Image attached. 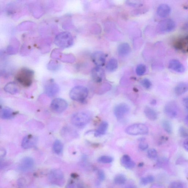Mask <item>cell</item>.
Instances as JSON below:
<instances>
[{"label": "cell", "instance_id": "cell-1", "mask_svg": "<svg viewBox=\"0 0 188 188\" xmlns=\"http://www.w3.org/2000/svg\"><path fill=\"white\" fill-rule=\"evenodd\" d=\"M34 73L27 68H23L17 72L15 79L19 83L24 87H29L33 83Z\"/></svg>", "mask_w": 188, "mask_h": 188}, {"label": "cell", "instance_id": "cell-2", "mask_svg": "<svg viewBox=\"0 0 188 188\" xmlns=\"http://www.w3.org/2000/svg\"><path fill=\"white\" fill-rule=\"evenodd\" d=\"M92 117V114L89 111H79L73 114L71 121L74 126L82 128L85 127L90 121Z\"/></svg>", "mask_w": 188, "mask_h": 188}, {"label": "cell", "instance_id": "cell-3", "mask_svg": "<svg viewBox=\"0 0 188 188\" xmlns=\"http://www.w3.org/2000/svg\"><path fill=\"white\" fill-rule=\"evenodd\" d=\"M88 94V88L83 86H75L70 92V96L71 99L81 103L85 102Z\"/></svg>", "mask_w": 188, "mask_h": 188}, {"label": "cell", "instance_id": "cell-4", "mask_svg": "<svg viewBox=\"0 0 188 188\" xmlns=\"http://www.w3.org/2000/svg\"><path fill=\"white\" fill-rule=\"evenodd\" d=\"M126 133L131 135H145L148 133V127L142 124H135L127 127L126 129Z\"/></svg>", "mask_w": 188, "mask_h": 188}, {"label": "cell", "instance_id": "cell-5", "mask_svg": "<svg viewBox=\"0 0 188 188\" xmlns=\"http://www.w3.org/2000/svg\"><path fill=\"white\" fill-rule=\"evenodd\" d=\"M176 27V23L173 20L171 19H166L158 23L157 30L159 33L164 34L173 31Z\"/></svg>", "mask_w": 188, "mask_h": 188}, {"label": "cell", "instance_id": "cell-6", "mask_svg": "<svg viewBox=\"0 0 188 188\" xmlns=\"http://www.w3.org/2000/svg\"><path fill=\"white\" fill-rule=\"evenodd\" d=\"M49 180L52 184L62 186L65 183L63 173L58 169L51 170L49 175Z\"/></svg>", "mask_w": 188, "mask_h": 188}, {"label": "cell", "instance_id": "cell-7", "mask_svg": "<svg viewBox=\"0 0 188 188\" xmlns=\"http://www.w3.org/2000/svg\"><path fill=\"white\" fill-rule=\"evenodd\" d=\"M67 102L64 99L57 98L51 101V109L52 111L57 113H61L65 111L68 107Z\"/></svg>", "mask_w": 188, "mask_h": 188}, {"label": "cell", "instance_id": "cell-8", "mask_svg": "<svg viewBox=\"0 0 188 188\" xmlns=\"http://www.w3.org/2000/svg\"><path fill=\"white\" fill-rule=\"evenodd\" d=\"M164 112L169 118L174 119L176 118L179 113V108L178 105L174 101H170L165 105Z\"/></svg>", "mask_w": 188, "mask_h": 188}, {"label": "cell", "instance_id": "cell-9", "mask_svg": "<svg viewBox=\"0 0 188 188\" xmlns=\"http://www.w3.org/2000/svg\"><path fill=\"white\" fill-rule=\"evenodd\" d=\"M129 106L125 103H121L115 106L114 109V113L118 120H121L129 113Z\"/></svg>", "mask_w": 188, "mask_h": 188}, {"label": "cell", "instance_id": "cell-10", "mask_svg": "<svg viewBox=\"0 0 188 188\" xmlns=\"http://www.w3.org/2000/svg\"><path fill=\"white\" fill-rule=\"evenodd\" d=\"M70 35L67 33L60 34L56 38L57 44L62 47H68L72 44V40Z\"/></svg>", "mask_w": 188, "mask_h": 188}, {"label": "cell", "instance_id": "cell-11", "mask_svg": "<svg viewBox=\"0 0 188 188\" xmlns=\"http://www.w3.org/2000/svg\"><path fill=\"white\" fill-rule=\"evenodd\" d=\"M38 141V139L35 136L32 135H27L23 138L21 142V146L25 149L33 148Z\"/></svg>", "mask_w": 188, "mask_h": 188}, {"label": "cell", "instance_id": "cell-12", "mask_svg": "<svg viewBox=\"0 0 188 188\" xmlns=\"http://www.w3.org/2000/svg\"><path fill=\"white\" fill-rule=\"evenodd\" d=\"M34 165V161L31 157H25L21 160L19 168L21 171L25 172L32 169Z\"/></svg>", "mask_w": 188, "mask_h": 188}, {"label": "cell", "instance_id": "cell-13", "mask_svg": "<svg viewBox=\"0 0 188 188\" xmlns=\"http://www.w3.org/2000/svg\"><path fill=\"white\" fill-rule=\"evenodd\" d=\"M60 88L57 84L50 82L45 86L44 90L47 96L52 98L56 95L59 91Z\"/></svg>", "mask_w": 188, "mask_h": 188}, {"label": "cell", "instance_id": "cell-14", "mask_svg": "<svg viewBox=\"0 0 188 188\" xmlns=\"http://www.w3.org/2000/svg\"><path fill=\"white\" fill-rule=\"evenodd\" d=\"M169 68L178 73H182L185 71L184 66L178 60L173 59L169 63Z\"/></svg>", "mask_w": 188, "mask_h": 188}, {"label": "cell", "instance_id": "cell-15", "mask_svg": "<svg viewBox=\"0 0 188 188\" xmlns=\"http://www.w3.org/2000/svg\"><path fill=\"white\" fill-rule=\"evenodd\" d=\"M92 61L97 66L100 67L104 65L105 60V56L104 53L98 52L93 54L92 56Z\"/></svg>", "mask_w": 188, "mask_h": 188}, {"label": "cell", "instance_id": "cell-16", "mask_svg": "<svg viewBox=\"0 0 188 188\" xmlns=\"http://www.w3.org/2000/svg\"><path fill=\"white\" fill-rule=\"evenodd\" d=\"M16 114L11 108L5 107L0 110V118L3 120H10L13 118Z\"/></svg>", "mask_w": 188, "mask_h": 188}, {"label": "cell", "instance_id": "cell-17", "mask_svg": "<svg viewBox=\"0 0 188 188\" xmlns=\"http://www.w3.org/2000/svg\"><path fill=\"white\" fill-rule=\"evenodd\" d=\"M170 12H171V8L168 4H161L157 8V14L161 18H165L167 17L170 14Z\"/></svg>", "mask_w": 188, "mask_h": 188}, {"label": "cell", "instance_id": "cell-18", "mask_svg": "<svg viewBox=\"0 0 188 188\" xmlns=\"http://www.w3.org/2000/svg\"><path fill=\"white\" fill-rule=\"evenodd\" d=\"M131 51L130 46L127 43H123L119 45L117 51L120 57H125L128 56Z\"/></svg>", "mask_w": 188, "mask_h": 188}, {"label": "cell", "instance_id": "cell-19", "mask_svg": "<svg viewBox=\"0 0 188 188\" xmlns=\"http://www.w3.org/2000/svg\"><path fill=\"white\" fill-rule=\"evenodd\" d=\"M4 89L6 92L12 95H14L19 93L20 88L15 82H10L5 86Z\"/></svg>", "mask_w": 188, "mask_h": 188}, {"label": "cell", "instance_id": "cell-20", "mask_svg": "<svg viewBox=\"0 0 188 188\" xmlns=\"http://www.w3.org/2000/svg\"><path fill=\"white\" fill-rule=\"evenodd\" d=\"M121 162L122 165L124 167L128 169H131L135 167V162L131 159V157L128 155H124L121 159Z\"/></svg>", "mask_w": 188, "mask_h": 188}, {"label": "cell", "instance_id": "cell-21", "mask_svg": "<svg viewBox=\"0 0 188 188\" xmlns=\"http://www.w3.org/2000/svg\"><path fill=\"white\" fill-rule=\"evenodd\" d=\"M92 77L94 81L97 83H100L102 81L103 73L102 70L100 69V67H97L92 71Z\"/></svg>", "mask_w": 188, "mask_h": 188}, {"label": "cell", "instance_id": "cell-22", "mask_svg": "<svg viewBox=\"0 0 188 188\" xmlns=\"http://www.w3.org/2000/svg\"><path fill=\"white\" fill-rule=\"evenodd\" d=\"M108 126L109 124L107 122L103 121L101 122L98 128L95 131V137H98L105 135L107 130Z\"/></svg>", "mask_w": 188, "mask_h": 188}, {"label": "cell", "instance_id": "cell-23", "mask_svg": "<svg viewBox=\"0 0 188 188\" xmlns=\"http://www.w3.org/2000/svg\"><path fill=\"white\" fill-rule=\"evenodd\" d=\"M144 113L147 118L151 121H155L157 119L158 114L155 110L152 108L147 107L144 110Z\"/></svg>", "mask_w": 188, "mask_h": 188}, {"label": "cell", "instance_id": "cell-24", "mask_svg": "<svg viewBox=\"0 0 188 188\" xmlns=\"http://www.w3.org/2000/svg\"><path fill=\"white\" fill-rule=\"evenodd\" d=\"M188 84L186 83H181L178 84L175 89V92L177 95L180 96L187 91Z\"/></svg>", "mask_w": 188, "mask_h": 188}, {"label": "cell", "instance_id": "cell-25", "mask_svg": "<svg viewBox=\"0 0 188 188\" xmlns=\"http://www.w3.org/2000/svg\"><path fill=\"white\" fill-rule=\"evenodd\" d=\"M187 38H183L177 41L175 44V47L180 51H185L187 49Z\"/></svg>", "mask_w": 188, "mask_h": 188}, {"label": "cell", "instance_id": "cell-26", "mask_svg": "<svg viewBox=\"0 0 188 188\" xmlns=\"http://www.w3.org/2000/svg\"><path fill=\"white\" fill-rule=\"evenodd\" d=\"M118 67L117 60L114 58H112L108 62L106 66L107 70L110 72L115 71Z\"/></svg>", "mask_w": 188, "mask_h": 188}, {"label": "cell", "instance_id": "cell-27", "mask_svg": "<svg viewBox=\"0 0 188 188\" xmlns=\"http://www.w3.org/2000/svg\"><path fill=\"white\" fill-rule=\"evenodd\" d=\"M63 146L62 142L59 140H56L54 142L53 149L54 153L57 154H61L63 151Z\"/></svg>", "mask_w": 188, "mask_h": 188}, {"label": "cell", "instance_id": "cell-28", "mask_svg": "<svg viewBox=\"0 0 188 188\" xmlns=\"http://www.w3.org/2000/svg\"><path fill=\"white\" fill-rule=\"evenodd\" d=\"M154 177L152 175H149L146 177H143L140 179V183L142 185H146L148 184L154 182Z\"/></svg>", "mask_w": 188, "mask_h": 188}, {"label": "cell", "instance_id": "cell-29", "mask_svg": "<svg viewBox=\"0 0 188 188\" xmlns=\"http://www.w3.org/2000/svg\"><path fill=\"white\" fill-rule=\"evenodd\" d=\"M126 178L124 175L118 174L114 178V182L116 184L120 185L124 184L126 181Z\"/></svg>", "mask_w": 188, "mask_h": 188}, {"label": "cell", "instance_id": "cell-30", "mask_svg": "<svg viewBox=\"0 0 188 188\" xmlns=\"http://www.w3.org/2000/svg\"><path fill=\"white\" fill-rule=\"evenodd\" d=\"M162 126L166 132L171 133L172 132V125L169 121L164 120L162 122Z\"/></svg>", "mask_w": 188, "mask_h": 188}, {"label": "cell", "instance_id": "cell-31", "mask_svg": "<svg viewBox=\"0 0 188 188\" xmlns=\"http://www.w3.org/2000/svg\"><path fill=\"white\" fill-rule=\"evenodd\" d=\"M146 67L143 64L138 65L136 69V73L138 76H142L146 73Z\"/></svg>", "mask_w": 188, "mask_h": 188}, {"label": "cell", "instance_id": "cell-32", "mask_svg": "<svg viewBox=\"0 0 188 188\" xmlns=\"http://www.w3.org/2000/svg\"><path fill=\"white\" fill-rule=\"evenodd\" d=\"M126 4L133 7H140L143 5V1H127Z\"/></svg>", "mask_w": 188, "mask_h": 188}, {"label": "cell", "instance_id": "cell-33", "mask_svg": "<svg viewBox=\"0 0 188 188\" xmlns=\"http://www.w3.org/2000/svg\"><path fill=\"white\" fill-rule=\"evenodd\" d=\"M113 159L111 157L109 156H102L99 157L98 161L99 163L104 164L110 163L113 161Z\"/></svg>", "mask_w": 188, "mask_h": 188}, {"label": "cell", "instance_id": "cell-34", "mask_svg": "<svg viewBox=\"0 0 188 188\" xmlns=\"http://www.w3.org/2000/svg\"><path fill=\"white\" fill-rule=\"evenodd\" d=\"M140 83L143 87L146 89H149L152 86V83L150 80L148 79L144 78L140 81Z\"/></svg>", "mask_w": 188, "mask_h": 188}, {"label": "cell", "instance_id": "cell-35", "mask_svg": "<svg viewBox=\"0 0 188 188\" xmlns=\"http://www.w3.org/2000/svg\"><path fill=\"white\" fill-rule=\"evenodd\" d=\"M148 155L149 158L151 159H155L158 156L157 151L154 148L149 149L148 152Z\"/></svg>", "mask_w": 188, "mask_h": 188}, {"label": "cell", "instance_id": "cell-36", "mask_svg": "<svg viewBox=\"0 0 188 188\" xmlns=\"http://www.w3.org/2000/svg\"><path fill=\"white\" fill-rule=\"evenodd\" d=\"M179 132L181 137L184 138L188 137L187 130L184 127L181 126L180 127V129H179Z\"/></svg>", "mask_w": 188, "mask_h": 188}, {"label": "cell", "instance_id": "cell-37", "mask_svg": "<svg viewBox=\"0 0 188 188\" xmlns=\"http://www.w3.org/2000/svg\"><path fill=\"white\" fill-rule=\"evenodd\" d=\"M169 188H184V187L181 183L175 181L170 184Z\"/></svg>", "mask_w": 188, "mask_h": 188}, {"label": "cell", "instance_id": "cell-38", "mask_svg": "<svg viewBox=\"0 0 188 188\" xmlns=\"http://www.w3.org/2000/svg\"><path fill=\"white\" fill-rule=\"evenodd\" d=\"M26 181L25 179L21 178L19 179L17 181L19 188H25Z\"/></svg>", "mask_w": 188, "mask_h": 188}, {"label": "cell", "instance_id": "cell-39", "mask_svg": "<svg viewBox=\"0 0 188 188\" xmlns=\"http://www.w3.org/2000/svg\"><path fill=\"white\" fill-rule=\"evenodd\" d=\"M139 147L140 150L144 151L148 148V145L146 142H142L139 144Z\"/></svg>", "mask_w": 188, "mask_h": 188}, {"label": "cell", "instance_id": "cell-40", "mask_svg": "<svg viewBox=\"0 0 188 188\" xmlns=\"http://www.w3.org/2000/svg\"><path fill=\"white\" fill-rule=\"evenodd\" d=\"M98 176L99 180L101 181L104 180L105 178V175L104 172L103 170H100L98 172Z\"/></svg>", "mask_w": 188, "mask_h": 188}, {"label": "cell", "instance_id": "cell-41", "mask_svg": "<svg viewBox=\"0 0 188 188\" xmlns=\"http://www.w3.org/2000/svg\"><path fill=\"white\" fill-rule=\"evenodd\" d=\"M6 154V150L5 149L0 147V158H3Z\"/></svg>", "mask_w": 188, "mask_h": 188}, {"label": "cell", "instance_id": "cell-42", "mask_svg": "<svg viewBox=\"0 0 188 188\" xmlns=\"http://www.w3.org/2000/svg\"><path fill=\"white\" fill-rule=\"evenodd\" d=\"M183 103L184 106L185 108V109L187 111H188V98H185L183 100Z\"/></svg>", "mask_w": 188, "mask_h": 188}, {"label": "cell", "instance_id": "cell-43", "mask_svg": "<svg viewBox=\"0 0 188 188\" xmlns=\"http://www.w3.org/2000/svg\"><path fill=\"white\" fill-rule=\"evenodd\" d=\"M183 145L184 148L185 150L187 152L188 151V141L187 139H185V141H184Z\"/></svg>", "mask_w": 188, "mask_h": 188}, {"label": "cell", "instance_id": "cell-44", "mask_svg": "<svg viewBox=\"0 0 188 188\" xmlns=\"http://www.w3.org/2000/svg\"><path fill=\"white\" fill-rule=\"evenodd\" d=\"M66 188H78V186L76 184L73 183L67 186Z\"/></svg>", "mask_w": 188, "mask_h": 188}, {"label": "cell", "instance_id": "cell-45", "mask_svg": "<svg viewBox=\"0 0 188 188\" xmlns=\"http://www.w3.org/2000/svg\"><path fill=\"white\" fill-rule=\"evenodd\" d=\"M126 188H137V187L133 185H128L127 186Z\"/></svg>", "mask_w": 188, "mask_h": 188}, {"label": "cell", "instance_id": "cell-46", "mask_svg": "<svg viewBox=\"0 0 188 188\" xmlns=\"http://www.w3.org/2000/svg\"><path fill=\"white\" fill-rule=\"evenodd\" d=\"M188 115H187L185 118V122L187 125H188Z\"/></svg>", "mask_w": 188, "mask_h": 188}, {"label": "cell", "instance_id": "cell-47", "mask_svg": "<svg viewBox=\"0 0 188 188\" xmlns=\"http://www.w3.org/2000/svg\"><path fill=\"white\" fill-rule=\"evenodd\" d=\"M156 100H152V102H151V104H152V105H155L156 104Z\"/></svg>", "mask_w": 188, "mask_h": 188}]
</instances>
